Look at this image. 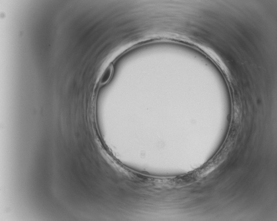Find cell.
I'll return each mask as SVG.
<instances>
[{"instance_id":"6da1fadb","label":"cell","mask_w":277,"mask_h":221,"mask_svg":"<svg viewBox=\"0 0 277 221\" xmlns=\"http://www.w3.org/2000/svg\"><path fill=\"white\" fill-rule=\"evenodd\" d=\"M112 70L111 68H109L106 69V70L103 73V75L101 77V83L102 84L106 83L110 79L112 76Z\"/></svg>"}]
</instances>
